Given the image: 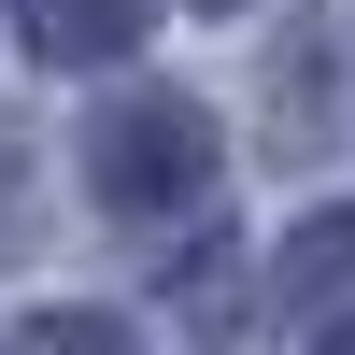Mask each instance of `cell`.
<instances>
[{"mask_svg": "<svg viewBox=\"0 0 355 355\" xmlns=\"http://www.w3.org/2000/svg\"><path fill=\"white\" fill-rule=\"evenodd\" d=\"M214 15H242V0H214Z\"/></svg>", "mask_w": 355, "mask_h": 355, "instance_id": "obj_6", "label": "cell"}, {"mask_svg": "<svg viewBox=\"0 0 355 355\" xmlns=\"http://www.w3.org/2000/svg\"><path fill=\"white\" fill-rule=\"evenodd\" d=\"M15 43L43 71H114L142 57V0H15Z\"/></svg>", "mask_w": 355, "mask_h": 355, "instance_id": "obj_2", "label": "cell"}, {"mask_svg": "<svg viewBox=\"0 0 355 355\" xmlns=\"http://www.w3.org/2000/svg\"><path fill=\"white\" fill-rule=\"evenodd\" d=\"M327 355H355V313H341V327H327Z\"/></svg>", "mask_w": 355, "mask_h": 355, "instance_id": "obj_5", "label": "cell"}, {"mask_svg": "<svg viewBox=\"0 0 355 355\" xmlns=\"http://www.w3.org/2000/svg\"><path fill=\"white\" fill-rule=\"evenodd\" d=\"M270 270H284V313H341L355 299V214H313Z\"/></svg>", "mask_w": 355, "mask_h": 355, "instance_id": "obj_3", "label": "cell"}, {"mask_svg": "<svg viewBox=\"0 0 355 355\" xmlns=\"http://www.w3.org/2000/svg\"><path fill=\"white\" fill-rule=\"evenodd\" d=\"M214 171H227L214 114H199V100H171V85H128V100L85 128V185H100V214H128V227L199 214V199H214Z\"/></svg>", "mask_w": 355, "mask_h": 355, "instance_id": "obj_1", "label": "cell"}, {"mask_svg": "<svg viewBox=\"0 0 355 355\" xmlns=\"http://www.w3.org/2000/svg\"><path fill=\"white\" fill-rule=\"evenodd\" d=\"M15 355H128V327H114V313H28Z\"/></svg>", "mask_w": 355, "mask_h": 355, "instance_id": "obj_4", "label": "cell"}]
</instances>
